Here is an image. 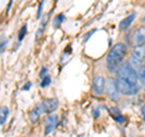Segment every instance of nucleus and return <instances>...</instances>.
Instances as JSON below:
<instances>
[{
  "mask_svg": "<svg viewBox=\"0 0 145 137\" xmlns=\"http://www.w3.org/2000/svg\"><path fill=\"white\" fill-rule=\"evenodd\" d=\"M127 53V46L122 43H117L111 47L106 57V68L109 72L115 73L121 67V62Z\"/></svg>",
  "mask_w": 145,
  "mask_h": 137,
  "instance_id": "nucleus-1",
  "label": "nucleus"
},
{
  "mask_svg": "<svg viewBox=\"0 0 145 137\" xmlns=\"http://www.w3.org/2000/svg\"><path fill=\"white\" fill-rule=\"evenodd\" d=\"M116 73H117V78H122V79L129 81V83L137 84V81L139 80L138 73L134 70V68L131 66L129 62H125L123 65H121V67Z\"/></svg>",
  "mask_w": 145,
  "mask_h": 137,
  "instance_id": "nucleus-2",
  "label": "nucleus"
},
{
  "mask_svg": "<svg viewBox=\"0 0 145 137\" xmlns=\"http://www.w3.org/2000/svg\"><path fill=\"white\" fill-rule=\"evenodd\" d=\"M116 86L119 89L120 94L122 95H126V96H132L139 92V86L138 84H133V83H129L122 78H117L116 79Z\"/></svg>",
  "mask_w": 145,
  "mask_h": 137,
  "instance_id": "nucleus-3",
  "label": "nucleus"
},
{
  "mask_svg": "<svg viewBox=\"0 0 145 137\" xmlns=\"http://www.w3.org/2000/svg\"><path fill=\"white\" fill-rule=\"evenodd\" d=\"M145 58V45H140V46H135L133 50L132 56H131L129 63L132 67L140 68L142 67V62Z\"/></svg>",
  "mask_w": 145,
  "mask_h": 137,
  "instance_id": "nucleus-4",
  "label": "nucleus"
},
{
  "mask_svg": "<svg viewBox=\"0 0 145 137\" xmlns=\"http://www.w3.org/2000/svg\"><path fill=\"white\" fill-rule=\"evenodd\" d=\"M105 88H106V80L102 75H96L93 78L92 90L94 95H97V96L103 95L104 91H105Z\"/></svg>",
  "mask_w": 145,
  "mask_h": 137,
  "instance_id": "nucleus-5",
  "label": "nucleus"
},
{
  "mask_svg": "<svg viewBox=\"0 0 145 137\" xmlns=\"http://www.w3.org/2000/svg\"><path fill=\"white\" fill-rule=\"evenodd\" d=\"M105 91H106L109 98L114 99V101H117V99H119V94H120V91H119V89H117V86H116V80L111 79V78L106 79V88H105Z\"/></svg>",
  "mask_w": 145,
  "mask_h": 137,
  "instance_id": "nucleus-6",
  "label": "nucleus"
},
{
  "mask_svg": "<svg viewBox=\"0 0 145 137\" xmlns=\"http://www.w3.org/2000/svg\"><path fill=\"white\" fill-rule=\"evenodd\" d=\"M40 108H41L42 114L46 113H52L58 108V99L57 98H48V99H44L41 103H39Z\"/></svg>",
  "mask_w": 145,
  "mask_h": 137,
  "instance_id": "nucleus-7",
  "label": "nucleus"
},
{
  "mask_svg": "<svg viewBox=\"0 0 145 137\" xmlns=\"http://www.w3.org/2000/svg\"><path fill=\"white\" fill-rule=\"evenodd\" d=\"M132 44L134 46H140L145 44V26H142L137 28L132 36Z\"/></svg>",
  "mask_w": 145,
  "mask_h": 137,
  "instance_id": "nucleus-8",
  "label": "nucleus"
},
{
  "mask_svg": "<svg viewBox=\"0 0 145 137\" xmlns=\"http://www.w3.org/2000/svg\"><path fill=\"white\" fill-rule=\"evenodd\" d=\"M58 124V117L57 115H51L46 119V129H45V135H48L51 131L54 130V127Z\"/></svg>",
  "mask_w": 145,
  "mask_h": 137,
  "instance_id": "nucleus-9",
  "label": "nucleus"
},
{
  "mask_svg": "<svg viewBox=\"0 0 145 137\" xmlns=\"http://www.w3.org/2000/svg\"><path fill=\"white\" fill-rule=\"evenodd\" d=\"M41 114H42V112H41V108H40L39 104H38V106H35L34 109H31L30 113H29V119H30L31 124H36Z\"/></svg>",
  "mask_w": 145,
  "mask_h": 137,
  "instance_id": "nucleus-10",
  "label": "nucleus"
},
{
  "mask_svg": "<svg viewBox=\"0 0 145 137\" xmlns=\"http://www.w3.org/2000/svg\"><path fill=\"white\" fill-rule=\"evenodd\" d=\"M134 17H135V13H132L131 16H128V17H126L123 21H121V23H120V29L121 30H126L128 27L132 24V22H133V20H134Z\"/></svg>",
  "mask_w": 145,
  "mask_h": 137,
  "instance_id": "nucleus-11",
  "label": "nucleus"
},
{
  "mask_svg": "<svg viewBox=\"0 0 145 137\" xmlns=\"http://www.w3.org/2000/svg\"><path fill=\"white\" fill-rule=\"evenodd\" d=\"M8 117V108L7 107H1L0 109V124L4 125Z\"/></svg>",
  "mask_w": 145,
  "mask_h": 137,
  "instance_id": "nucleus-12",
  "label": "nucleus"
},
{
  "mask_svg": "<svg viewBox=\"0 0 145 137\" xmlns=\"http://www.w3.org/2000/svg\"><path fill=\"white\" fill-rule=\"evenodd\" d=\"M63 21H64V15H63V13H59V15H57L56 17H54L53 27H54V28H58V27L61 26V23H63Z\"/></svg>",
  "mask_w": 145,
  "mask_h": 137,
  "instance_id": "nucleus-13",
  "label": "nucleus"
},
{
  "mask_svg": "<svg viewBox=\"0 0 145 137\" xmlns=\"http://www.w3.org/2000/svg\"><path fill=\"white\" fill-rule=\"evenodd\" d=\"M138 78H139L140 83H142L143 85H145V66L140 67V69L138 72Z\"/></svg>",
  "mask_w": 145,
  "mask_h": 137,
  "instance_id": "nucleus-14",
  "label": "nucleus"
},
{
  "mask_svg": "<svg viewBox=\"0 0 145 137\" xmlns=\"http://www.w3.org/2000/svg\"><path fill=\"white\" fill-rule=\"evenodd\" d=\"M25 33H27V26H23V27L21 28V30H20V34H18V40H20V41H22V40H23Z\"/></svg>",
  "mask_w": 145,
  "mask_h": 137,
  "instance_id": "nucleus-15",
  "label": "nucleus"
},
{
  "mask_svg": "<svg viewBox=\"0 0 145 137\" xmlns=\"http://www.w3.org/2000/svg\"><path fill=\"white\" fill-rule=\"evenodd\" d=\"M50 83H51V78H50V76H45L40 85H41V88H46L47 85H50Z\"/></svg>",
  "mask_w": 145,
  "mask_h": 137,
  "instance_id": "nucleus-16",
  "label": "nucleus"
},
{
  "mask_svg": "<svg viewBox=\"0 0 145 137\" xmlns=\"http://www.w3.org/2000/svg\"><path fill=\"white\" fill-rule=\"evenodd\" d=\"M42 6H44V0H41L39 4V9H38V13H36V17H40L41 16V13H42Z\"/></svg>",
  "mask_w": 145,
  "mask_h": 137,
  "instance_id": "nucleus-17",
  "label": "nucleus"
},
{
  "mask_svg": "<svg viewBox=\"0 0 145 137\" xmlns=\"http://www.w3.org/2000/svg\"><path fill=\"white\" fill-rule=\"evenodd\" d=\"M5 45H6V39H4V38H3V41H1V52H4Z\"/></svg>",
  "mask_w": 145,
  "mask_h": 137,
  "instance_id": "nucleus-18",
  "label": "nucleus"
},
{
  "mask_svg": "<svg viewBox=\"0 0 145 137\" xmlns=\"http://www.w3.org/2000/svg\"><path fill=\"white\" fill-rule=\"evenodd\" d=\"M30 86H31V83H27L25 86H23V90H24V91H28Z\"/></svg>",
  "mask_w": 145,
  "mask_h": 137,
  "instance_id": "nucleus-19",
  "label": "nucleus"
},
{
  "mask_svg": "<svg viewBox=\"0 0 145 137\" xmlns=\"http://www.w3.org/2000/svg\"><path fill=\"white\" fill-rule=\"evenodd\" d=\"M47 73V68H42V70H41V73H40V76H44L45 74Z\"/></svg>",
  "mask_w": 145,
  "mask_h": 137,
  "instance_id": "nucleus-20",
  "label": "nucleus"
},
{
  "mask_svg": "<svg viewBox=\"0 0 145 137\" xmlns=\"http://www.w3.org/2000/svg\"><path fill=\"white\" fill-rule=\"evenodd\" d=\"M142 115H143V119H144V121H145V104L142 107Z\"/></svg>",
  "mask_w": 145,
  "mask_h": 137,
  "instance_id": "nucleus-21",
  "label": "nucleus"
},
{
  "mask_svg": "<svg viewBox=\"0 0 145 137\" xmlns=\"http://www.w3.org/2000/svg\"><path fill=\"white\" fill-rule=\"evenodd\" d=\"M11 5H12V0H10V1H8V5H7V12H8V10H10Z\"/></svg>",
  "mask_w": 145,
  "mask_h": 137,
  "instance_id": "nucleus-22",
  "label": "nucleus"
},
{
  "mask_svg": "<svg viewBox=\"0 0 145 137\" xmlns=\"http://www.w3.org/2000/svg\"><path fill=\"white\" fill-rule=\"evenodd\" d=\"M144 22H145V17H144Z\"/></svg>",
  "mask_w": 145,
  "mask_h": 137,
  "instance_id": "nucleus-23",
  "label": "nucleus"
}]
</instances>
